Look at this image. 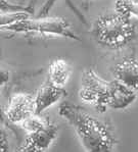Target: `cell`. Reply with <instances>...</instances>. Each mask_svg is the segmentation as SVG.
Returning <instances> with one entry per match:
<instances>
[{
    "instance_id": "cell-1",
    "label": "cell",
    "mask_w": 138,
    "mask_h": 152,
    "mask_svg": "<svg viewBox=\"0 0 138 152\" xmlns=\"http://www.w3.org/2000/svg\"><path fill=\"white\" fill-rule=\"evenodd\" d=\"M59 114L69 121L77 133L83 147L90 152L113 150L116 139L112 128L76 104L65 102L59 106Z\"/></svg>"
},
{
    "instance_id": "cell-2",
    "label": "cell",
    "mask_w": 138,
    "mask_h": 152,
    "mask_svg": "<svg viewBox=\"0 0 138 152\" xmlns=\"http://www.w3.org/2000/svg\"><path fill=\"white\" fill-rule=\"evenodd\" d=\"M91 34L104 47L119 50L136 38V25L120 12L100 15L93 23Z\"/></svg>"
},
{
    "instance_id": "cell-3",
    "label": "cell",
    "mask_w": 138,
    "mask_h": 152,
    "mask_svg": "<svg viewBox=\"0 0 138 152\" xmlns=\"http://www.w3.org/2000/svg\"><path fill=\"white\" fill-rule=\"evenodd\" d=\"M0 31L10 33H36L40 35H54L65 37L75 41H81L80 37L74 32L70 23L59 16L25 18L4 27H0Z\"/></svg>"
},
{
    "instance_id": "cell-4",
    "label": "cell",
    "mask_w": 138,
    "mask_h": 152,
    "mask_svg": "<svg viewBox=\"0 0 138 152\" xmlns=\"http://www.w3.org/2000/svg\"><path fill=\"white\" fill-rule=\"evenodd\" d=\"M114 86L115 80H104L92 69H84L79 96L83 101L92 104L99 113H104L109 107Z\"/></svg>"
},
{
    "instance_id": "cell-5",
    "label": "cell",
    "mask_w": 138,
    "mask_h": 152,
    "mask_svg": "<svg viewBox=\"0 0 138 152\" xmlns=\"http://www.w3.org/2000/svg\"><path fill=\"white\" fill-rule=\"evenodd\" d=\"M35 112V96L26 93H18L12 95L4 108L6 120L11 124H22L33 114H36Z\"/></svg>"
},
{
    "instance_id": "cell-6",
    "label": "cell",
    "mask_w": 138,
    "mask_h": 152,
    "mask_svg": "<svg viewBox=\"0 0 138 152\" xmlns=\"http://www.w3.org/2000/svg\"><path fill=\"white\" fill-rule=\"evenodd\" d=\"M58 133L57 125L49 120L45 126L34 132L28 133L25 142L16 150L22 152L44 151L52 144Z\"/></svg>"
},
{
    "instance_id": "cell-7",
    "label": "cell",
    "mask_w": 138,
    "mask_h": 152,
    "mask_svg": "<svg viewBox=\"0 0 138 152\" xmlns=\"http://www.w3.org/2000/svg\"><path fill=\"white\" fill-rule=\"evenodd\" d=\"M68 92L64 87H58L54 85L47 78L46 81L38 89L35 95V104H36V114H41L44 110L57 103L62 98L65 97Z\"/></svg>"
},
{
    "instance_id": "cell-8",
    "label": "cell",
    "mask_w": 138,
    "mask_h": 152,
    "mask_svg": "<svg viewBox=\"0 0 138 152\" xmlns=\"http://www.w3.org/2000/svg\"><path fill=\"white\" fill-rule=\"evenodd\" d=\"M113 75L128 88L138 91V59L134 56H126L119 61L114 66Z\"/></svg>"
},
{
    "instance_id": "cell-9",
    "label": "cell",
    "mask_w": 138,
    "mask_h": 152,
    "mask_svg": "<svg viewBox=\"0 0 138 152\" xmlns=\"http://www.w3.org/2000/svg\"><path fill=\"white\" fill-rule=\"evenodd\" d=\"M72 67L64 59H55L48 67L47 78L58 87H65L71 76Z\"/></svg>"
},
{
    "instance_id": "cell-10",
    "label": "cell",
    "mask_w": 138,
    "mask_h": 152,
    "mask_svg": "<svg viewBox=\"0 0 138 152\" xmlns=\"http://www.w3.org/2000/svg\"><path fill=\"white\" fill-rule=\"evenodd\" d=\"M57 1V0H46V2L43 4V6L41 7L40 11L38 12V15H37L36 18H46V16H48L49 12H50V10H51V8L53 7V5H54ZM65 3L68 4V6L70 7V9H71V10L75 13V15H76L84 25H87V22H86L85 16L82 15L81 11L77 8V6L74 4V2L72 1V0H65Z\"/></svg>"
},
{
    "instance_id": "cell-11",
    "label": "cell",
    "mask_w": 138,
    "mask_h": 152,
    "mask_svg": "<svg viewBox=\"0 0 138 152\" xmlns=\"http://www.w3.org/2000/svg\"><path fill=\"white\" fill-rule=\"evenodd\" d=\"M116 11L127 16L138 18V2L134 0H117Z\"/></svg>"
},
{
    "instance_id": "cell-12",
    "label": "cell",
    "mask_w": 138,
    "mask_h": 152,
    "mask_svg": "<svg viewBox=\"0 0 138 152\" xmlns=\"http://www.w3.org/2000/svg\"><path fill=\"white\" fill-rule=\"evenodd\" d=\"M0 10H22L28 11L30 13H34V3H30L29 5L12 3L8 0H0Z\"/></svg>"
},
{
    "instance_id": "cell-13",
    "label": "cell",
    "mask_w": 138,
    "mask_h": 152,
    "mask_svg": "<svg viewBox=\"0 0 138 152\" xmlns=\"http://www.w3.org/2000/svg\"><path fill=\"white\" fill-rule=\"evenodd\" d=\"M8 148V139L5 132L0 130V152H7Z\"/></svg>"
},
{
    "instance_id": "cell-14",
    "label": "cell",
    "mask_w": 138,
    "mask_h": 152,
    "mask_svg": "<svg viewBox=\"0 0 138 152\" xmlns=\"http://www.w3.org/2000/svg\"><path fill=\"white\" fill-rule=\"evenodd\" d=\"M10 80V72L7 69L0 66V87L5 86Z\"/></svg>"
},
{
    "instance_id": "cell-15",
    "label": "cell",
    "mask_w": 138,
    "mask_h": 152,
    "mask_svg": "<svg viewBox=\"0 0 138 152\" xmlns=\"http://www.w3.org/2000/svg\"><path fill=\"white\" fill-rule=\"evenodd\" d=\"M8 123H9V121L6 120L5 114H4V108H2L1 105H0V124L9 128V124Z\"/></svg>"
}]
</instances>
